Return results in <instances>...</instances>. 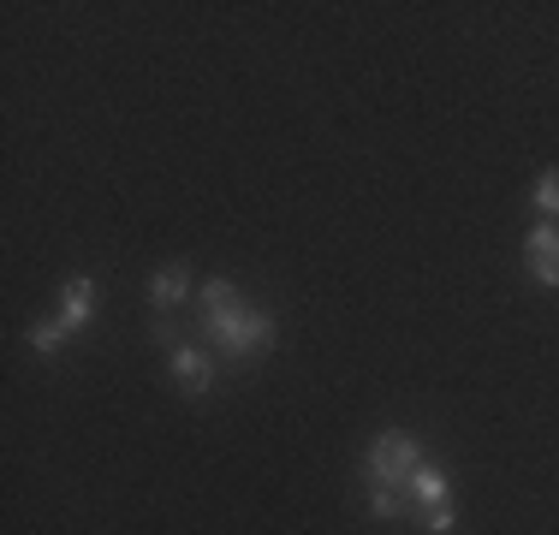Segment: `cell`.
<instances>
[{
	"label": "cell",
	"instance_id": "obj_1",
	"mask_svg": "<svg viewBox=\"0 0 559 535\" xmlns=\"http://www.w3.org/2000/svg\"><path fill=\"white\" fill-rule=\"evenodd\" d=\"M203 333L233 364H250V357H262L274 345V316L250 310L233 280H209L203 286Z\"/></svg>",
	"mask_w": 559,
	"mask_h": 535
},
{
	"label": "cell",
	"instance_id": "obj_2",
	"mask_svg": "<svg viewBox=\"0 0 559 535\" xmlns=\"http://www.w3.org/2000/svg\"><path fill=\"white\" fill-rule=\"evenodd\" d=\"M423 471V440L405 435V428H388V435L369 440V459H364V476L376 488H405L411 476Z\"/></svg>",
	"mask_w": 559,
	"mask_h": 535
},
{
	"label": "cell",
	"instance_id": "obj_3",
	"mask_svg": "<svg viewBox=\"0 0 559 535\" xmlns=\"http://www.w3.org/2000/svg\"><path fill=\"white\" fill-rule=\"evenodd\" d=\"M524 268H530V280H536V286L559 292V226L554 221H542L536 233L524 238Z\"/></svg>",
	"mask_w": 559,
	"mask_h": 535
},
{
	"label": "cell",
	"instance_id": "obj_4",
	"mask_svg": "<svg viewBox=\"0 0 559 535\" xmlns=\"http://www.w3.org/2000/svg\"><path fill=\"white\" fill-rule=\"evenodd\" d=\"M167 369H173V381H179L191 399H203L209 387H215V364H209L203 345H185V340L167 345Z\"/></svg>",
	"mask_w": 559,
	"mask_h": 535
},
{
	"label": "cell",
	"instance_id": "obj_5",
	"mask_svg": "<svg viewBox=\"0 0 559 535\" xmlns=\"http://www.w3.org/2000/svg\"><path fill=\"white\" fill-rule=\"evenodd\" d=\"M60 321H66L72 333L96 321V280H90V274H72V280L60 286Z\"/></svg>",
	"mask_w": 559,
	"mask_h": 535
},
{
	"label": "cell",
	"instance_id": "obj_6",
	"mask_svg": "<svg viewBox=\"0 0 559 535\" xmlns=\"http://www.w3.org/2000/svg\"><path fill=\"white\" fill-rule=\"evenodd\" d=\"M447 488H452V482H447V471H441V464H423V471L405 482V500L429 512V506H447Z\"/></svg>",
	"mask_w": 559,
	"mask_h": 535
},
{
	"label": "cell",
	"instance_id": "obj_7",
	"mask_svg": "<svg viewBox=\"0 0 559 535\" xmlns=\"http://www.w3.org/2000/svg\"><path fill=\"white\" fill-rule=\"evenodd\" d=\"M185 298H191V274H185L179 262L162 268V274L150 280V304H155V310H173V304H185Z\"/></svg>",
	"mask_w": 559,
	"mask_h": 535
},
{
	"label": "cell",
	"instance_id": "obj_8",
	"mask_svg": "<svg viewBox=\"0 0 559 535\" xmlns=\"http://www.w3.org/2000/svg\"><path fill=\"white\" fill-rule=\"evenodd\" d=\"M66 340H72V328H66L60 316H55V321H36V328H31V352H36V357H55Z\"/></svg>",
	"mask_w": 559,
	"mask_h": 535
},
{
	"label": "cell",
	"instance_id": "obj_9",
	"mask_svg": "<svg viewBox=\"0 0 559 535\" xmlns=\"http://www.w3.org/2000/svg\"><path fill=\"white\" fill-rule=\"evenodd\" d=\"M530 203L542 209V221H554V226H559V167H548V173L536 179V191H530Z\"/></svg>",
	"mask_w": 559,
	"mask_h": 535
},
{
	"label": "cell",
	"instance_id": "obj_10",
	"mask_svg": "<svg viewBox=\"0 0 559 535\" xmlns=\"http://www.w3.org/2000/svg\"><path fill=\"white\" fill-rule=\"evenodd\" d=\"M369 512H376V518H399V512H405V494H399V488H369Z\"/></svg>",
	"mask_w": 559,
	"mask_h": 535
},
{
	"label": "cell",
	"instance_id": "obj_11",
	"mask_svg": "<svg viewBox=\"0 0 559 535\" xmlns=\"http://www.w3.org/2000/svg\"><path fill=\"white\" fill-rule=\"evenodd\" d=\"M452 524H459V512H452V506H429V512H423V530H429V535H447Z\"/></svg>",
	"mask_w": 559,
	"mask_h": 535
}]
</instances>
